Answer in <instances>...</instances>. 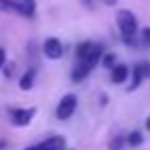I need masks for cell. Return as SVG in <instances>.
I'll use <instances>...</instances> for the list:
<instances>
[{"label": "cell", "instance_id": "6da1fadb", "mask_svg": "<svg viewBox=\"0 0 150 150\" xmlns=\"http://www.w3.org/2000/svg\"><path fill=\"white\" fill-rule=\"evenodd\" d=\"M102 55H104V51H102V47L99 44H93V49H91V53L86 57H82L80 60V64L73 69V73H71V77H73V82H82L86 77V75L91 73V71L97 66V62L102 60Z\"/></svg>", "mask_w": 150, "mask_h": 150}, {"label": "cell", "instance_id": "7a4b0ae2", "mask_svg": "<svg viewBox=\"0 0 150 150\" xmlns=\"http://www.w3.org/2000/svg\"><path fill=\"white\" fill-rule=\"evenodd\" d=\"M117 27L122 31V38L126 44H135L137 42V18L132 11L122 9L117 11Z\"/></svg>", "mask_w": 150, "mask_h": 150}, {"label": "cell", "instance_id": "3957f363", "mask_svg": "<svg viewBox=\"0 0 150 150\" xmlns=\"http://www.w3.org/2000/svg\"><path fill=\"white\" fill-rule=\"evenodd\" d=\"M0 11H13L24 18L35 16V0H0Z\"/></svg>", "mask_w": 150, "mask_h": 150}, {"label": "cell", "instance_id": "277c9868", "mask_svg": "<svg viewBox=\"0 0 150 150\" xmlns=\"http://www.w3.org/2000/svg\"><path fill=\"white\" fill-rule=\"evenodd\" d=\"M75 108H77V97H75L73 93H69V95H64V97L60 99V104H57V108H55V117L60 119V122H64V119L73 117Z\"/></svg>", "mask_w": 150, "mask_h": 150}, {"label": "cell", "instance_id": "5b68a950", "mask_svg": "<svg viewBox=\"0 0 150 150\" xmlns=\"http://www.w3.org/2000/svg\"><path fill=\"white\" fill-rule=\"evenodd\" d=\"M35 117V108H13L11 110V124L18 128L22 126H29Z\"/></svg>", "mask_w": 150, "mask_h": 150}, {"label": "cell", "instance_id": "8992f818", "mask_svg": "<svg viewBox=\"0 0 150 150\" xmlns=\"http://www.w3.org/2000/svg\"><path fill=\"white\" fill-rule=\"evenodd\" d=\"M24 150H66V139L62 135H51L42 144H35V146L24 148Z\"/></svg>", "mask_w": 150, "mask_h": 150}, {"label": "cell", "instance_id": "52a82bcc", "mask_svg": "<svg viewBox=\"0 0 150 150\" xmlns=\"http://www.w3.org/2000/svg\"><path fill=\"white\" fill-rule=\"evenodd\" d=\"M42 51H44V55H47L49 60H60V57L64 55V47H62V42L57 38H47L44 44H42Z\"/></svg>", "mask_w": 150, "mask_h": 150}, {"label": "cell", "instance_id": "ba28073f", "mask_svg": "<svg viewBox=\"0 0 150 150\" xmlns=\"http://www.w3.org/2000/svg\"><path fill=\"white\" fill-rule=\"evenodd\" d=\"M150 75V64L148 62H144V64H137L135 71H132V84H130V91L139 88L141 82H144V77H148Z\"/></svg>", "mask_w": 150, "mask_h": 150}, {"label": "cell", "instance_id": "9c48e42d", "mask_svg": "<svg viewBox=\"0 0 150 150\" xmlns=\"http://www.w3.org/2000/svg\"><path fill=\"white\" fill-rule=\"evenodd\" d=\"M128 77V66L126 64H115L110 69V82L112 84H124Z\"/></svg>", "mask_w": 150, "mask_h": 150}, {"label": "cell", "instance_id": "30bf717a", "mask_svg": "<svg viewBox=\"0 0 150 150\" xmlns=\"http://www.w3.org/2000/svg\"><path fill=\"white\" fill-rule=\"evenodd\" d=\"M33 82H35V66H31V69L20 77V91H31Z\"/></svg>", "mask_w": 150, "mask_h": 150}, {"label": "cell", "instance_id": "8fae6325", "mask_svg": "<svg viewBox=\"0 0 150 150\" xmlns=\"http://www.w3.org/2000/svg\"><path fill=\"white\" fill-rule=\"evenodd\" d=\"M124 144H126V137L117 135V137H112V141L108 144V150H122V148H124Z\"/></svg>", "mask_w": 150, "mask_h": 150}, {"label": "cell", "instance_id": "7c38bea8", "mask_svg": "<svg viewBox=\"0 0 150 150\" xmlns=\"http://www.w3.org/2000/svg\"><path fill=\"white\" fill-rule=\"evenodd\" d=\"M126 141L130 146H141V141H144V135L141 132H130V135L126 137Z\"/></svg>", "mask_w": 150, "mask_h": 150}, {"label": "cell", "instance_id": "4fadbf2b", "mask_svg": "<svg viewBox=\"0 0 150 150\" xmlns=\"http://www.w3.org/2000/svg\"><path fill=\"white\" fill-rule=\"evenodd\" d=\"M102 62H104L106 69H112V66H115V55H110V53H108V55H102Z\"/></svg>", "mask_w": 150, "mask_h": 150}, {"label": "cell", "instance_id": "5bb4252c", "mask_svg": "<svg viewBox=\"0 0 150 150\" xmlns=\"http://www.w3.org/2000/svg\"><path fill=\"white\" fill-rule=\"evenodd\" d=\"M141 44H144V47H150V29L148 27L141 31Z\"/></svg>", "mask_w": 150, "mask_h": 150}, {"label": "cell", "instance_id": "9a60e30c", "mask_svg": "<svg viewBox=\"0 0 150 150\" xmlns=\"http://www.w3.org/2000/svg\"><path fill=\"white\" fill-rule=\"evenodd\" d=\"M2 71H5V77H11V75L16 73V64H13V62H11V64L7 62V64L2 66Z\"/></svg>", "mask_w": 150, "mask_h": 150}, {"label": "cell", "instance_id": "2e32d148", "mask_svg": "<svg viewBox=\"0 0 150 150\" xmlns=\"http://www.w3.org/2000/svg\"><path fill=\"white\" fill-rule=\"evenodd\" d=\"M7 64V53H5V49H0V69Z\"/></svg>", "mask_w": 150, "mask_h": 150}, {"label": "cell", "instance_id": "e0dca14e", "mask_svg": "<svg viewBox=\"0 0 150 150\" xmlns=\"http://www.w3.org/2000/svg\"><path fill=\"white\" fill-rule=\"evenodd\" d=\"M84 5L86 7H93V0H84Z\"/></svg>", "mask_w": 150, "mask_h": 150}, {"label": "cell", "instance_id": "ac0fdd59", "mask_svg": "<svg viewBox=\"0 0 150 150\" xmlns=\"http://www.w3.org/2000/svg\"><path fill=\"white\" fill-rule=\"evenodd\" d=\"M146 126H148V130H150V117H148V122H146Z\"/></svg>", "mask_w": 150, "mask_h": 150}, {"label": "cell", "instance_id": "d6986e66", "mask_svg": "<svg viewBox=\"0 0 150 150\" xmlns=\"http://www.w3.org/2000/svg\"><path fill=\"white\" fill-rule=\"evenodd\" d=\"M0 148H5V141H0Z\"/></svg>", "mask_w": 150, "mask_h": 150}]
</instances>
